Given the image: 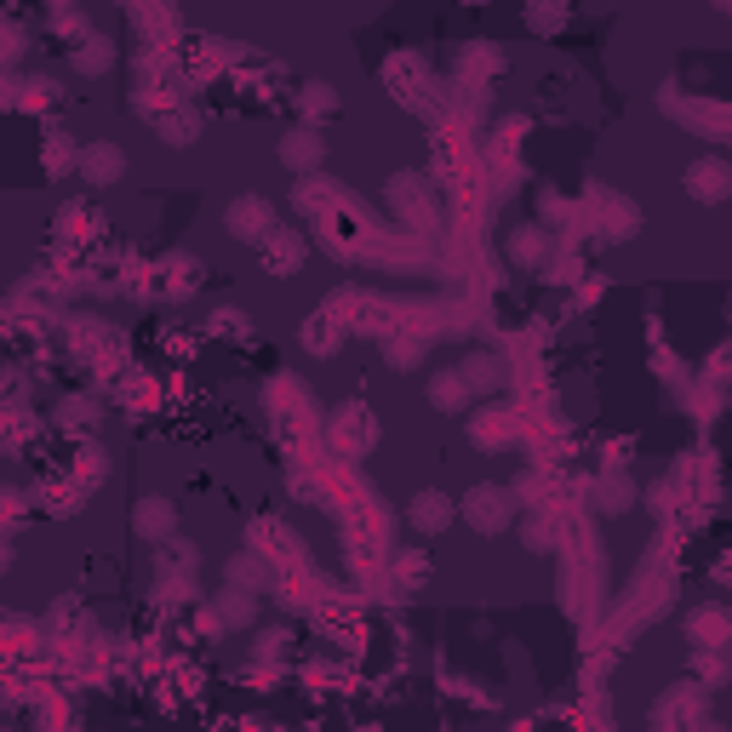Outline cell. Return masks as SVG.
Returning a JSON list of instances; mask_svg holds the SVG:
<instances>
[{
    "mask_svg": "<svg viewBox=\"0 0 732 732\" xmlns=\"http://www.w3.org/2000/svg\"><path fill=\"white\" fill-rule=\"evenodd\" d=\"M458 521H469L481 538H498L503 526L515 521V492H510V487H492V481L469 487V492L458 498Z\"/></svg>",
    "mask_w": 732,
    "mask_h": 732,
    "instance_id": "1",
    "label": "cell"
},
{
    "mask_svg": "<svg viewBox=\"0 0 732 732\" xmlns=\"http://www.w3.org/2000/svg\"><path fill=\"white\" fill-rule=\"evenodd\" d=\"M223 223H230V235L246 241V246H269L275 235H281V223H275V207H269L264 195H241V200H230Z\"/></svg>",
    "mask_w": 732,
    "mask_h": 732,
    "instance_id": "2",
    "label": "cell"
},
{
    "mask_svg": "<svg viewBox=\"0 0 732 732\" xmlns=\"http://www.w3.org/2000/svg\"><path fill=\"white\" fill-rule=\"evenodd\" d=\"M687 200H698V207H727L732 200V161H721V155H704V161H693L687 166Z\"/></svg>",
    "mask_w": 732,
    "mask_h": 732,
    "instance_id": "3",
    "label": "cell"
},
{
    "mask_svg": "<svg viewBox=\"0 0 732 732\" xmlns=\"http://www.w3.org/2000/svg\"><path fill=\"white\" fill-rule=\"evenodd\" d=\"M687 641H693L698 652H721V647H732V613L716 607V601L693 607V613H687Z\"/></svg>",
    "mask_w": 732,
    "mask_h": 732,
    "instance_id": "4",
    "label": "cell"
},
{
    "mask_svg": "<svg viewBox=\"0 0 732 732\" xmlns=\"http://www.w3.org/2000/svg\"><path fill=\"white\" fill-rule=\"evenodd\" d=\"M407 521H413V533L423 538H441L452 521H458V498H446V492H418L407 503Z\"/></svg>",
    "mask_w": 732,
    "mask_h": 732,
    "instance_id": "5",
    "label": "cell"
},
{
    "mask_svg": "<svg viewBox=\"0 0 732 732\" xmlns=\"http://www.w3.org/2000/svg\"><path fill=\"white\" fill-rule=\"evenodd\" d=\"M81 172L86 184H97V189H109V184H120V172H126V149L120 143H104V138H92L86 149H81Z\"/></svg>",
    "mask_w": 732,
    "mask_h": 732,
    "instance_id": "6",
    "label": "cell"
},
{
    "mask_svg": "<svg viewBox=\"0 0 732 732\" xmlns=\"http://www.w3.org/2000/svg\"><path fill=\"white\" fill-rule=\"evenodd\" d=\"M275 161H281L287 172H315L326 161V138L315 132V126H298V132H287L281 143H275Z\"/></svg>",
    "mask_w": 732,
    "mask_h": 732,
    "instance_id": "7",
    "label": "cell"
},
{
    "mask_svg": "<svg viewBox=\"0 0 732 732\" xmlns=\"http://www.w3.org/2000/svg\"><path fill=\"white\" fill-rule=\"evenodd\" d=\"M469 400H475V390L464 384V372L458 367H441V372H429V407L435 413H469Z\"/></svg>",
    "mask_w": 732,
    "mask_h": 732,
    "instance_id": "8",
    "label": "cell"
},
{
    "mask_svg": "<svg viewBox=\"0 0 732 732\" xmlns=\"http://www.w3.org/2000/svg\"><path fill=\"white\" fill-rule=\"evenodd\" d=\"M132 526H138V538H172V526H178V510H172L166 498H143L138 510H132Z\"/></svg>",
    "mask_w": 732,
    "mask_h": 732,
    "instance_id": "9",
    "label": "cell"
},
{
    "mask_svg": "<svg viewBox=\"0 0 732 732\" xmlns=\"http://www.w3.org/2000/svg\"><path fill=\"white\" fill-rule=\"evenodd\" d=\"M304 258H310V246H304V235H292V230H281V235L264 246V264L275 275H298V269H304Z\"/></svg>",
    "mask_w": 732,
    "mask_h": 732,
    "instance_id": "10",
    "label": "cell"
},
{
    "mask_svg": "<svg viewBox=\"0 0 732 732\" xmlns=\"http://www.w3.org/2000/svg\"><path fill=\"white\" fill-rule=\"evenodd\" d=\"M212 613L223 618V629H252V618H258V601H252L246 590H235V584H230V590H223V595L212 601Z\"/></svg>",
    "mask_w": 732,
    "mask_h": 732,
    "instance_id": "11",
    "label": "cell"
},
{
    "mask_svg": "<svg viewBox=\"0 0 732 732\" xmlns=\"http://www.w3.org/2000/svg\"><path fill=\"white\" fill-rule=\"evenodd\" d=\"M629 503H636V481H629V475H601L595 481V510L601 515H624Z\"/></svg>",
    "mask_w": 732,
    "mask_h": 732,
    "instance_id": "12",
    "label": "cell"
},
{
    "mask_svg": "<svg viewBox=\"0 0 732 732\" xmlns=\"http://www.w3.org/2000/svg\"><path fill=\"white\" fill-rule=\"evenodd\" d=\"M510 258H515L521 269H538V264L549 258V230H538V223L515 230V235H510Z\"/></svg>",
    "mask_w": 732,
    "mask_h": 732,
    "instance_id": "13",
    "label": "cell"
},
{
    "mask_svg": "<svg viewBox=\"0 0 732 732\" xmlns=\"http://www.w3.org/2000/svg\"><path fill=\"white\" fill-rule=\"evenodd\" d=\"M458 372H464V384H469L475 395H492V390H503V361H498V356H469Z\"/></svg>",
    "mask_w": 732,
    "mask_h": 732,
    "instance_id": "14",
    "label": "cell"
},
{
    "mask_svg": "<svg viewBox=\"0 0 732 732\" xmlns=\"http://www.w3.org/2000/svg\"><path fill=\"white\" fill-rule=\"evenodd\" d=\"M69 63L81 69V74H109V63H115V46H109L104 35H86V40L69 53Z\"/></svg>",
    "mask_w": 732,
    "mask_h": 732,
    "instance_id": "15",
    "label": "cell"
},
{
    "mask_svg": "<svg viewBox=\"0 0 732 732\" xmlns=\"http://www.w3.org/2000/svg\"><path fill=\"white\" fill-rule=\"evenodd\" d=\"M298 109H304V120H333L338 115V92L326 81H310L304 92H298Z\"/></svg>",
    "mask_w": 732,
    "mask_h": 732,
    "instance_id": "16",
    "label": "cell"
},
{
    "mask_svg": "<svg viewBox=\"0 0 732 732\" xmlns=\"http://www.w3.org/2000/svg\"><path fill=\"white\" fill-rule=\"evenodd\" d=\"M230 584L246 590V595H258L269 584V567L258 561V555H235V561H230Z\"/></svg>",
    "mask_w": 732,
    "mask_h": 732,
    "instance_id": "17",
    "label": "cell"
},
{
    "mask_svg": "<svg viewBox=\"0 0 732 732\" xmlns=\"http://www.w3.org/2000/svg\"><path fill=\"white\" fill-rule=\"evenodd\" d=\"M200 138V115L195 109H178V115H161V143H172V149H184V143H195Z\"/></svg>",
    "mask_w": 732,
    "mask_h": 732,
    "instance_id": "18",
    "label": "cell"
},
{
    "mask_svg": "<svg viewBox=\"0 0 732 732\" xmlns=\"http://www.w3.org/2000/svg\"><path fill=\"white\" fill-rule=\"evenodd\" d=\"M74 166H81V149H69V138L53 132V138H46V172L63 178V172H74Z\"/></svg>",
    "mask_w": 732,
    "mask_h": 732,
    "instance_id": "19",
    "label": "cell"
},
{
    "mask_svg": "<svg viewBox=\"0 0 732 732\" xmlns=\"http://www.w3.org/2000/svg\"><path fill=\"white\" fill-rule=\"evenodd\" d=\"M287 647H292V629H264V636L252 641V659H258V664H281Z\"/></svg>",
    "mask_w": 732,
    "mask_h": 732,
    "instance_id": "20",
    "label": "cell"
},
{
    "mask_svg": "<svg viewBox=\"0 0 732 732\" xmlns=\"http://www.w3.org/2000/svg\"><path fill=\"white\" fill-rule=\"evenodd\" d=\"M58 423H63V429H86V423H97V400H92V395H69L63 407H58Z\"/></svg>",
    "mask_w": 732,
    "mask_h": 732,
    "instance_id": "21",
    "label": "cell"
},
{
    "mask_svg": "<svg viewBox=\"0 0 732 732\" xmlns=\"http://www.w3.org/2000/svg\"><path fill=\"white\" fill-rule=\"evenodd\" d=\"M549 538H555V533H549L544 515H526V521H521V544L533 549V555H549Z\"/></svg>",
    "mask_w": 732,
    "mask_h": 732,
    "instance_id": "22",
    "label": "cell"
},
{
    "mask_svg": "<svg viewBox=\"0 0 732 732\" xmlns=\"http://www.w3.org/2000/svg\"><path fill=\"white\" fill-rule=\"evenodd\" d=\"M304 344L315 349V356H326V349H338V326H326V321L315 315V321L304 326Z\"/></svg>",
    "mask_w": 732,
    "mask_h": 732,
    "instance_id": "23",
    "label": "cell"
},
{
    "mask_svg": "<svg viewBox=\"0 0 732 732\" xmlns=\"http://www.w3.org/2000/svg\"><path fill=\"white\" fill-rule=\"evenodd\" d=\"M693 675L698 681H727V659L721 652H693Z\"/></svg>",
    "mask_w": 732,
    "mask_h": 732,
    "instance_id": "24",
    "label": "cell"
},
{
    "mask_svg": "<svg viewBox=\"0 0 732 732\" xmlns=\"http://www.w3.org/2000/svg\"><path fill=\"white\" fill-rule=\"evenodd\" d=\"M395 578H400V584H423V578H429V561H423L418 549L400 555V561H395Z\"/></svg>",
    "mask_w": 732,
    "mask_h": 732,
    "instance_id": "25",
    "label": "cell"
},
{
    "mask_svg": "<svg viewBox=\"0 0 732 732\" xmlns=\"http://www.w3.org/2000/svg\"><path fill=\"white\" fill-rule=\"evenodd\" d=\"M418 356H423V349H418V344H407V338H395V344H390V361H395L400 372L418 367Z\"/></svg>",
    "mask_w": 732,
    "mask_h": 732,
    "instance_id": "26",
    "label": "cell"
},
{
    "mask_svg": "<svg viewBox=\"0 0 732 732\" xmlns=\"http://www.w3.org/2000/svg\"><path fill=\"white\" fill-rule=\"evenodd\" d=\"M567 12H533V30H561Z\"/></svg>",
    "mask_w": 732,
    "mask_h": 732,
    "instance_id": "27",
    "label": "cell"
},
{
    "mask_svg": "<svg viewBox=\"0 0 732 732\" xmlns=\"http://www.w3.org/2000/svg\"><path fill=\"white\" fill-rule=\"evenodd\" d=\"M716 584H732V549H727L721 561H716Z\"/></svg>",
    "mask_w": 732,
    "mask_h": 732,
    "instance_id": "28",
    "label": "cell"
},
{
    "mask_svg": "<svg viewBox=\"0 0 732 732\" xmlns=\"http://www.w3.org/2000/svg\"><path fill=\"white\" fill-rule=\"evenodd\" d=\"M693 732H727V727H716V721H704V727H693Z\"/></svg>",
    "mask_w": 732,
    "mask_h": 732,
    "instance_id": "29",
    "label": "cell"
}]
</instances>
